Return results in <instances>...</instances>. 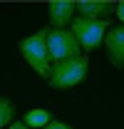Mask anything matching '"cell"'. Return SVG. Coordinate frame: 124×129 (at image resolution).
Here are the masks:
<instances>
[{"label": "cell", "mask_w": 124, "mask_h": 129, "mask_svg": "<svg viewBox=\"0 0 124 129\" xmlns=\"http://www.w3.org/2000/svg\"><path fill=\"white\" fill-rule=\"evenodd\" d=\"M20 52H22V57L27 60V64H30L37 75H42V77L50 80V75H52V57H50V50H47L45 30L25 37L20 42Z\"/></svg>", "instance_id": "6da1fadb"}, {"label": "cell", "mask_w": 124, "mask_h": 129, "mask_svg": "<svg viewBox=\"0 0 124 129\" xmlns=\"http://www.w3.org/2000/svg\"><path fill=\"white\" fill-rule=\"evenodd\" d=\"M107 57L114 67H124V27H112L104 35Z\"/></svg>", "instance_id": "5b68a950"}, {"label": "cell", "mask_w": 124, "mask_h": 129, "mask_svg": "<svg viewBox=\"0 0 124 129\" xmlns=\"http://www.w3.org/2000/svg\"><path fill=\"white\" fill-rule=\"evenodd\" d=\"M72 13H75V3H70V0H55V3L47 5L50 22L57 30H65V25L72 22Z\"/></svg>", "instance_id": "8992f818"}, {"label": "cell", "mask_w": 124, "mask_h": 129, "mask_svg": "<svg viewBox=\"0 0 124 129\" xmlns=\"http://www.w3.org/2000/svg\"><path fill=\"white\" fill-rule=\"evenodd\" d=\"M50 122H52V117H50V112L42 109V107H40V109H30V112L25 114V124L30 129H45Z\"/></svg>", "instance_id": "ba28073f"}, {"label": "cell", "mask_w": 124, "mask_h": 129, "mask_svg": "<svg viewBox=\"0 0 124 129\" xmlns=\"http://www.w3.org/2000/svg\"><path fill=\"white\" fill-rule=\"evenodd\" d=\"M47 35V50H50V57L55 62H65V60H72L82 55L77 37L72 35V30H57V27H50L45 30Z\"/></svg>", "instance_id": "277c9868"}, {"label": "cell", "mask_w": 124, "mask_h": 129, "mask_svg": "<svg viewBox=\"0 0 124 129\" xmlns=\"http://www.w3.org/2000/svg\"><path fill=\"white\" fill-rule=\"evenodd\" d=\"M13 114H15V107L10 99H0V129L8 127L13 122Z\"/></svg>", "instance_id": "9c48e42d"}, {"label": "cell", "mask_w": 124, "mask_h": 129, "mask_svg": "<svg viewBox=\"0 0 124 129\" xmlns=\"http://www.w3.org/2000/svg\"><path fill=\"white\" fill-rule=\"evenodd\" d=\"M109 25L107 20H92V17H75L72 20V35L77 37L79 47L87 50V52H92L97 50V45L104 40V35L109 32Z\"/></svg>", "instance_id": "3957f363"}, {"label": "cell", "mask_w": 124, "mask_h": 129, "mask_svg": "<svg viewBox=\"0 0 124 129\" xmlns=\"http://www.w3.org/2000/svg\"><path fill=\"white\" fill-rule=\"evenodd\" d=\"M87 67L89 60L87 55H79L72 60H65V62H55L52 64V75H50V87L55 89H70L87 77Z\"/></svg>", "instance_id": "7a4b0ae2"}, {"label": "cell", "mask_w": 124, "mask_h": 129, "mask_svg": "<svg viewBox=\"0 0 124 129\" xmlns=\"http://www.w3.org/2000/svg\"><path fill=\"white\" fill-rule=\"evenodd\" d=\"M8 129H30V127H27L25 122H13V124H10Z\"/></svg>", "instance_id": "7c38bea8"}, {"label": "cell", "mask_w": 124, "mask_h": 129, "mask_svg": "<svg viewBox=\"0 0 124 129\" xmlns=\"http://www.w3.org/2000/svg\"><path fill=\"white\" fill-rule=\"evenodd\" d=\"M45 129H72V127H70V124H65V122H55V119H52Z\"/></svg>", "instance_id": "30bf717a"}, {"label": "cell", "mask_w": 124, "mask_h": 129, "mask_svg": "<svg viewBox=\"0 0 124 129\" xmlns=\"http://www.w3.org/2000/svg\"><path fill=\"white\" fill-rule=\"evenodd\" d=\"M75 10L82 17L102 20L104 15H109L114 10V3H107V0H79V3H75Z\"/></svg>", "instance_id": "52a82bcc"}, {"label": "cell", "mask_w": 124, "mask_h": 129, "mask_svg": "<svg viewBox=\"0 0 124 129\" xmlns=\"http://www.w3.org/2000/svg\"><path fill=\"white\" fill-rule=\"evenodd\" d=\"M114 13H117V17H119V20L124 22V0H122V3H117V5H114Z\"/></svg>", "instance_id": "8fae6325"}]
</instances>
